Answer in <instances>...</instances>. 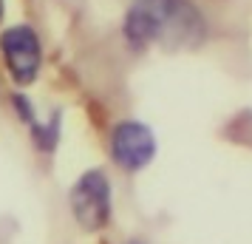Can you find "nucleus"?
Masks as SVG:
<instances>
[{"label": "nucleus", "instance_id": "2", "mask_svg": "<svg viewBox=\"0 0 252 244\" xmlns=\"http://www.w3.org/2000/svg\"><path fill=\"white\" fill-rule=\"evenodd\" d=\"M68 208L74 221L80 224L85 233H99L111 224V213H114V190H111V179L105 171L91 168L71 185L68 190Z\"/></svg>", "mask_w": 252, "mask_h": 244}, {"label": "nucleus", "instance_id": "7", "mask_svg": "<svg viewBox=\"0 0 252 244\" xmlns=\"http://www.w3.org/2000/svg\"><path fill=\"white\" fill-rule=\"evenodd\" d=\"M127 244H142V242H127Z\"/></svg>", "mask_w": 252, "mask_h": 244}, {"label": "nucleus", "instance_id": "5", "mask_svg": "<svg viewBox=\"0 0 252 244\" xmlns=\"http://www.w3.org/2000/svg\"><path fill=\"white\" fill-rule=\"evenodd\" d=\"M32 139L43 153H51L60 142V114H51L46 122H37L32 128Z\"/></svg>", "mask_w": 252, "mask_h": 244}, {"label": "nucleus", "instance_id": "6", "mask_svg": "<svg viewBox=\"0 0 252 244\" xmlns=\"http://www.w3.org/2000/svg\"><path fill=\"white\" fill-rule=\"evenodd\" d=\"M3 12H6V6H3V0H0V17H3Z\"/></svg>", "mask_w": 252, "mask_h": 244}, {"label": "nucleus", "instance_id": "1", "mask_svg": "<svg viewBox=\"0 0 252 244\" xmlns=\"http://www.w3.org/2000/svg\"><path fill=\"white\" fill-rule=\"evenodd\" d=\"M204 35V17L190 0H133L125 14V37L133 48H145L150 43L193 48Z\"/></svg>", "mask_w": 252, "mask_h": 244}, {"label": "nucleus", "instance_id": "3", "mask_svg": "<svg viewBox=\"0 0 252 244\" xmlns=\"http://www.w3.org/2000/svg\"><path fill=\"white\" fill-rule=\"evenodd\" d=\"M0 51H3V63L6 71L14 80V85H32L40 74L43 66V46H40V37L29 23L12 26L0 35Z\"/></svg>", "mask_w": 252, "mask_h": 244}, {"label": "nucleus", "instance_id": "4", "mask_svg": "<svg viewBox=\"0 0 252 244\" xmlns=\"http://www.w3.org/2000/svg\"><path fill=\"white\" fill-rule=\"evenodd\" d=\"M153 156H156V137L145 122L125 119V122L114 125V131H111V159L122 171L136 174L153 162Z\"/></svg>", "mask_w": 252, "mask_h": 244}]
</instances>
